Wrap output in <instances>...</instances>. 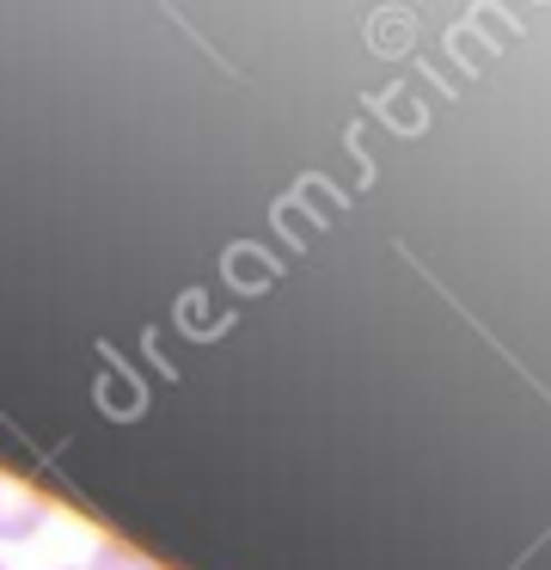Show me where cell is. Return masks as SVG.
<instances>
[{
    "label": "cell",
    "instance_id": "obj_1",
    "mask_svg": "<svg viewBox=\"0 0 551 570\" xmlns=\"http://www.w3.org/2000/svg\"><path fill=\"white\" fill-rule=\"evenodd\" d=\"M49 521V503L37 491H24L12 472H0V540H37V528Z\"/></svg>",
    "mask_w": 551,
    "mask_h": 570
},
{
    "label": "cell",
    "instance_id": "obj_3",
    "mask_svg": "<svg viewBox=\"0 0 551 570\" xmlns=\"http://www.w3.org/2000/svg\"><path fill=\"white\" fill-rule=\"evenodd\" d=\"M68 570H80V564H68Z\"/></svg>",
    "mask_w": 551,
    "mask_h": 570
},
{
    "label": "cell",
    "instance_id": "obj_4",
    "mask_svg": "<svg viewBox=\"0 0 551 570\" xmlns=\"http://www.w3.org/2000/svg\"><path fill=\"white\" fill-rule=\"evenodd\" d=\"M0 570H7V564H0Z\"/></svg>",
    "mask_w": 551,
    "mask_h": 570
},
{
    "label": "cell",
    "instance_id": "obj_2",
    "mask_svg": "<svg viewBox=\"0 0 551 570\" xmlns=\"http://www.w3.org/2000/svg\"><path fill=\"white\" fill-rule=\"evenodd\" d=\"M80 570H166V564H154L147 552H135V546H122V540H98Z\"/></svg>",
    "mask_w": 551,
    "mask_h": 570
}]
</instances>
